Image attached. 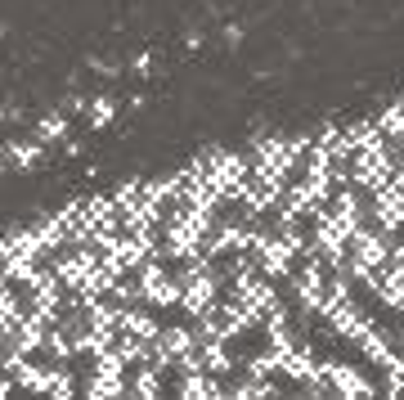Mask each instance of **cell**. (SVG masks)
I'll return each instance as SVG.
<instances>
[{"instance_id":"obj_1","label":"cell","mask_w":404,"mask_h":400,"mask_svg":"<svg viewBox=\"0 0 404 400\" xmlns=\"http://www.w3.org/2000/svg\"><path fill=\"white\" fill-rule=\"evenodd\" d=\"M0 301H5V310L9 315H18V320H36V315L45 310V279H36L32 270H9L5 279V293H0Z\"/></svg>"},{"instance_id":"obj_5","label":"cell","mask_w":404,"mask_h":400,"mask_svg":"<svg viewBox=\"0 0 404 400\" xmlns=\"http://www.w3.org/2000/svg\"><path fill=\"white\" fill-rule=\"evenodd\" d=\"M9 32H14V28H9V18H5V14H0V41H5V36H9Z\"/></svg>"},{"instance_id":"obj_3","label":"cell","mask_w":404,"mask_h":400,"mask_svg":"<svg viewBox=\"0 0 404 400\" xmlns=\"http://www.w3.org/2000/svg\"><path fill=\"white\" fill-rule=\"evenodd\" d=\"M63 342H45V337H32L27 346H23V356H18V365L27 369V373H36V378H63Z\"/></svg>"},{"instance_id":"obj_4","label":"cell","mask_w":404,"mask_h":400,"mask_svg":"<svg viewBox=\"0 0 404 400\" xmlns=\"http://www.w3.org/2000/svg\"><path fill=\"white\" fill-rule=\"evenodd\" d=\"M328 229H333V225H328V221H324V216L314 212L305 198L288 212V238H292V243H301V248L324 243V238H328Z\"/></svg>"},{"instance_id":"obj_2","label":"cell","mask_w":404,"mask_h":400,"mask_svg":"<svg viewBox=\"0 0 404 400\" xmlns=\"http://www.w3.org/2000/svg\"><path fill=\"white\" fill-rule=\"evenodd\" d=\"M189 382H193V365L185 360V351H171L157 365L149 369V396H189Z\"/></svg>"}]
</instances>
